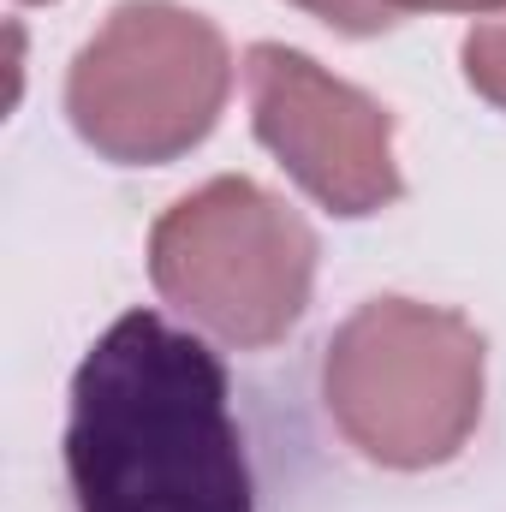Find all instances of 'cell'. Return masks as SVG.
Returning a JSON list of instances; mask_svg holds the SVG:
<instances>
[{
  "mask_svg": "<svg viewBox=\"0 0 506 512\" xmlns=\"http://www.w3.org/2000/svg\"><path fill=\"white\" fill-rule=\"evenodd\" d=\"M322 399L364 459L429 471L453 459L483 417V334L459 310L370 298L328 340Z\"/></svg>",
  "mask_w": 506,
  "mask_h": 512,
  "instance_id": "obj_2",
  "label": "cell"
},
{
  "mask_svg": "<svg viewBox=\"0 0 506 512\" xmlns=\"http://www.w3.org/2000/svg\"><path fill=\"white\" fill-rule=\"evenodd\" d=\"M66 477L78 512H251L221 352L155 310H126L78 364Z\"/></svg>",
  "mask_w": 506,
  "mask_h": 512,
  "instance_id": "obj_1",
  "label": "cell"
},
{
  "mask_svg": "<svg viewBox=\"0 0 506 512\" xmlns=\"http://www.w3.org/2000/svg\"><path fill=\"white\" fill-rule=\"evenodd\" d=\"M459 60H465L471 90H477L483 102L506 108V18H495V24H477V30L465 36Z\"/></svg>",
  "mask_w": 506,
  "mask_h": 512,
  "instance_id": "obj_6",
  "label": "cell"
},
{
  "mask_svg": "<svg viewBox=\"0 0 506 512\" xmlns=\"http://www.w3.org/2000/svg\"><path fill=\"white\" fill-rule=\"evenodd\" d=\"M149 274L167 304L227 346H274L298 328L316 280V233L251 179H209L149 233Z\"/></svg>",
  "mask_w": 506,
  "mask_h": 512,
  "instance_id": "obj_3",
  "label": "cell"
},
{
  "mask_svg": "<svg viewBox=\"0 0 506 512\" xmlns=\"http://www.w3.org/2000/svg\"><path fill=\"white\" fill-rule=\"evenodd\" d=\"M292 6H304V12H316V18H328L334 30H346V36H376L387 30L399 12L393 6H381V0H292Z\"/></svg>",
  "mask_w": 506,
  "mask_h": 512,
  "instance_id": "obj_7",
  "label": "cell"
},
{
  "mask_svg": "<svg viewBox=\"0 0 506 512\" xmlns=\"http://www.w3.org/2000/svg\"><path fill=\"white\" fill-rule=\"evenodd\" d=\"M245 84L256 137L322 209L358 221L399 197L393 120L381 102L280 42H256L245 54Z\"/></svg>",
  "mask_w": 506,
  "mask_h": 512,
  "instance_id": "obj_5",
  "label": "cell"
},
{
  "mask_svg": "<svg viewBox=\"0 0 506 512\" xmlns=\"http://www.w3.org/2000/svg\"><path fill=\"white\" fill-rule=\"evenodd\" d=\"M233 84L221 30L173 0H126L78 48L66 114L108 161H173L203 143Z\"/></svg>",
  "mask_w": 506,
  "mask_h": 512,
  "instance_id": "obj_4",
  "label": "cell"
},
{
  "mask_svg": "<svg viewBox=\"0 0 506 512\" xmlns=\"http://www.w3.org/2000/svg\"><path fill=\"white\" fill-rule=\"evenodd\" d=\"M381 6H393V12H501L506 0H381Z\"/></svg>",
  "mask_w": 506,
  "mask_h": 512,
  "instance_id": "obj_8",
  "label": "cell"
}]
</instances>
